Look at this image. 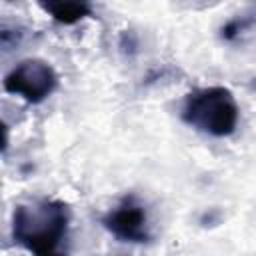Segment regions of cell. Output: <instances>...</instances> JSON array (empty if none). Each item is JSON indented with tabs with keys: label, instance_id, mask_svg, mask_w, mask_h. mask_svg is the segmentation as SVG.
I'll return each instance as SVG.
<instances>
[{
	"label": "cell",
	"instance_id": "1",
	"mask_svg": "<svg viewBox=\"0 0 256 256\" xmlns=\"http://www.w3.org/2000/svg\"><path fill=\"white\" fill-rule=\"evenodd\" d=\"M70 208L62 200H32L12 214V238L32 256H68Z\"/></svg>",
	"mask_w": 256,
	"mask_h": 256
},
{
	"label": "cell",
	"instance_id": "2",
	"mask_svg": "<svg viewBox=\"0 0 256 256\" xmlns=\"http://www.w3.org/2000/svg\"><path fill=\"white\" fill-rule=\"evenodd\" d=\"M182 120L194 130L226 138L236 132L240 120V108L234 94L224 86H206L192 90L182 104Z\"/></svg>",
	"mask_w": 256,
	"mask_h": 256
},
{
	"label": "cell",
	"instance_id": "3",
	"mask_svg": "<svg viewBox=\"0 0 256 256\" xmlns=\"http://www.w3.org/2000/svg\"><path fill=\"white\" fill-rule=\"evenodd\" d=\"M58 86L56 70L40 58H26L18 62L4 76V90L8 94H16L28 104L44 102Z\"/></svg>",
	"mask_w": 256,
	"mask_h": 256
},
{
	"label": "cell",
	"instance_id": "4",
	"mask_svg": "<svg viewBox=\"0 0 256 256\" xmlns=\"http://www.w3.org/2000/svg\"><path fill=\"white\" fill-rule=\"evenodd\" d=\"M102 226L122 242H150V222L144 204L136 196H124L110 212L102 216Z\"/></svg>",
	"mask_w": 256,
	"mask_h": 256
},
{
	"label": "cell",
	"instance_id": "5",
	"mask_svg": "<svg viewBox=\"0 0 256 256\" xmlns=\"http://www.w3.org/2000/svg\"><path fill=\"white\" fill-rule=\"evenodd\" d=\"M40 8L48 12L58 24L72 26L78 24L80 20L92 16V8L86 2H76V0H56V2H42Z\"/></svg>",
	"mask_w": 256,
	"mask_h": 256
},
{
	"label": "cell",
	"instance_id": "6",
	"mask_svg": "<svg viewBox=\"0 0 256 256\" xmlns=\"http://www.w3.org/2000/svg\"><path fill=\"white\" fill-rule=\"evenodd\" d=\"M252 32H256V10H250V12H244V14L230 18L222 26L220 36L226 42H236V40H242L246 34H252Z\"/></svg>",
	"mask_w": 256,
	"mask_h": 256
}]
</instances>
